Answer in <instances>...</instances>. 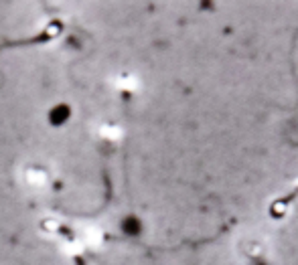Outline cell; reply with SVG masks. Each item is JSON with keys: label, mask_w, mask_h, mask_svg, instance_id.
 Wrapping results in <instances>:
<instances>
[{"label": "cell", "mask_w": 298, "mask_h": 265, "mask_svg": "<svg viewBox=\"0 0 298 265\" xmlns=\"http://www.w3.org/2000/svg\"><path fill=\"white\" fill-rule=\"evenodd\" d=\"M101 239H104V235H101V231H99L98 227L85 229V233H83V243H87V245H99Z\"/></svg>", "instance_id": "2"}, {"label": "cell", "mask_w": 298, "mask_h": 265, "mask_svg": "<svg viewBox=\"0 0 298 265\" xmlns=\"http://www.w3.org/2000/svg\"><path fill=\"white\" fill-rule=\"evenodd\" d=\"M43 229L49 235H55L57 229H59V223H57V218H45V221H43Z\"/></svg>", "instance_id": "3"}, {"label": "cell", "mask_w": 298, "mask_h": 265, "mask_svg": "<svg viewBox=\"0 0 298 265\" xmlns=\"http://www.w3.org/2000/svg\"><path fill=\"white\" fill-rule=\"evenodd\" d=\"M63 251H65V253H71V255H73V253L79 251V243H73V241H71V243H65V245H63Z\"/></svg>", "instance_id": "4"}, {"label": "cell", "mask_w": 298, "mask_h": 265, "mask_svg": "<svg viewBox=\"0 0 298 265\" xmlns=\"http://www.w3.org/2000/svg\"><path fill=\"white\" fill-rule=\"evenodd\" d=\"M25 180L31 187H45L49 180V174H47V170L41 166H29L25 170Z\"/></svg>", "instance_id": "1"}]
</instances>
